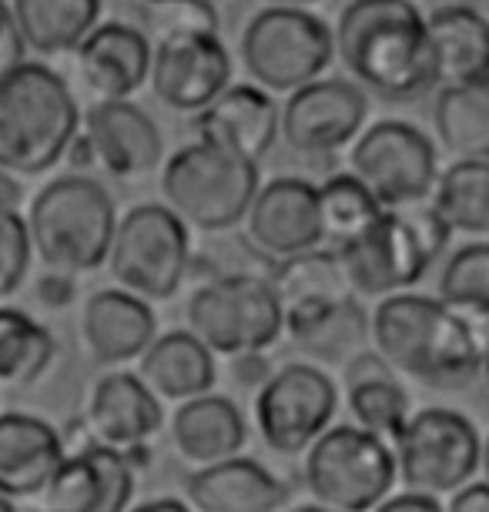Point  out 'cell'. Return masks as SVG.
Wrapping results in <instances>:
<instances>
[{
    "instance_id": "6da1fadb",
    "label": "cell",
    "mask_w": 489,
    "mask_h": 512,
    "mask_svg": "<svg viewBox=\"0 0 489 512\" xmlns=\"http://www.w3.org/2000/svg\"><path fill=\"white\" fill-rule=\"evenodd\" d=\"M369 338L399 375L449 392L466 389L483 372L489 318L406 288L379 298Z\"/></svg>"
},
{
    "instance_id": "7a4b0ae2",
    "label": "cell",
    "mask_w": 489,
    "mask_h": 512,
    "mask_svg": "<svg viewBox=\"0 0 489 512\" xmlns=\"http://www.w3.org/2000/svg\"><path fill=\"white\" fill-rule=\"evenodd\" d=\"M335 57L362 91L406 104L439 88V64L416 0H349L335 24Z\"/></svg>"
},
{
    "instance_id": "3957f363",
    "label": "cell",
    "mask_w": 489,
    "mask_h": 512,
    "mask_svg": "<svg viewBox=\"0 0 489 512\" xmlns=\"http://www.w3.org/2000/svg\"><path fill=\"white\" fill-rule=\"evenodd\" d=\"M81 108L57 71L21 61L0 77V168L37 178L64 161L81 131Z\"/></svg>"
},
{
    "instance_id": "277c9868",
    "label": "cell",
    "mask_w": 489,
    "mask_h": 512,
    "mask_svg": "<svg viewBox=\"0 0 489 512\" xmlns=\"http://www.w3.org/2000/svg\"><path fill=\"white\" fill-rule=\"evenodd\" d=\"M24 218L34 255L54 272L84 275L108 265L118 208L101 181L88 175L47 181Z\"/></svg>"
},
{
    "instance_id": "5b68a950",
    "label": "cell",
    "mask_w": 489,
    "mask_h": 512,
    "mask_svg": "<svg viewBox=\"0 0 489 512\" xmlns=\"http://www.w3.org/2000/svg\"><path fill=\"white\" fill-rule=\"evenodd\" d=\"M449 225L426 201L386 208L362 235L335 245L352 292L382 298L423 282L449 241Z\"/></svg>"
},
{
    "instance_id": "8992f818",
    "label": "cell",
    "mask_w": 489,
    "mask_h": 512,
    "mask_svg": "<svg viewBox=\"0 0 489 512\" xmlns=\"http://www.w3.org/2000/svg\"><path fill=\"white\" fill-rule=\"evenodd\" d=\"M258 191V164L215 141L195 138L161 171V198L188 228L232 231L242 225Z\"/></svg>"
},
{
    "instance_id": "52a82bcc",
    "label": "cell",
    "mask_w": 489,
    "mask_h": 512,
    "mask_svg": "<svg viewBox=\"0 0 489 512\" xmlns=\"http://www.w3.org/2000/svg\"><path fill=\"white\" fill-rule=\"evenodd\" d=\"M305 486L329 512H369L399 479L392 442L362 425H329L305 449Z\"/></svg>"
},
{
    "instance_id": "ba28073f",
    "label": "cell",
    "mask_w": 489,
    "mask_h": 512,
    "mask_svg": "<svg viewBox=\"0 0 489 512\" xmlns=\"http://www.w3.org/2000/svg\"><path fill=\"white\" fill-rule=\"evenodd\" d=\"M188 328L215 355L265 352L282 338L285 318L265 272H225L198 285L185 308Z\"/></svg>"
},
{
    "instance_id": "9c48e42d",
    "label": "cell",
    "mask_w": 489,
    "mask_h": 512,
    "mask_svg": "<svg viewBox=\"0 0 489 512\" xmlns=\"http://www.w3.org/2000/svg\"><path fill=\"white\" fill-rule=\"evenodd\" d=\"M238 57L258 88L289 94L329 71L335 61V34L309 7L268 4L245 24Z\"/></svg>"
},
{
    "instance_id": "30bf717a",
    "label": "cell",
    "mask_w": 489,
    "mask_h": 512,
    "mask_svg": "<svg viewBox=\"0 0 489 512\" xmlns=\"http://www.w3.org/2000/svg\"><path fill=\"white\" fill-rule=\"evenodd\" d=\"M191 235L168 205H138L118 218L108 268L128 292L165 302L191 272Z\"/></svg>"
},
{
    "instance_id": "8fae6325",
    "label": "cell",
    "mask_w": 489,
    "mask_h": 512,
    "mask_svg": "<svg viewBox=\"0 0 489 512\" xmlns=\"http://www.w3.org/2000/svg\"><path fill=\"white\" fill-rule=\"evenodd\" d=\"M399 482L409 489L453 492L476 476L483 459V436L463 412L446 405L412 412L392 439Z\"/></svg>"
},
{
    "instance_id": "7c38bea8",
    "label": "cell",
    "mask_w": 489,
    "mask_h": 512,
    "mask_svg": "<svg viewBox=\"0 0 489 512\" xmlns=\"http://www.w3.org/2000/svg\"><path fill=\"white\" fill-rule=\"evenodd\" d=\"M339 389L312 362H289L258 385L255 425L275 456H302L335 419Z\"/></svg>"
},
{
    "instance_id": "4fadbf2b",
    "label": "cell",
    "mask_w": 489,
    "mask_h": 512,
    "mask_svg": "<svg viewBox=\"0 0 489 512\" xmlns=\"http://www.w3.org/2000/svg\"><path fill=\"white\" fill-rule=\"evenodd\" d=\"M349 168L386 208H406L433 195L439 151L433 138L416 124L379 121L359 131V138L352 141Z\"/></svg>"
},
{
    "instance_id": "5bb4252c",
    "label": "cell",
    "mask_w": 489,
    "mask_h": 512,
    "mask_svg": "<svg viewBox=\"0 0 489 512\" xmlns=\"http://www.w3.org/2000/svg\"><path fill=\"white\" fill-rule=\"evenodd\" d=\"M369 101L356 81L315 77L289 91L282 104V138L299 154H332L359 138Z\"/></svg>"
},
{
    "instance_id": "9a60e30c",
    "label": "cell",
    "mask_w": 489,
    "mask_h": 512,
    "mask_svg": "<svg viewBox=\"0 0 489 512\" xmlns=\"http://www.w3.org/2000/svg\"><path fill=\"white\" fill-rule=\"evenodd\" d=\"M148 81L168 111L198 114L232 84V54L218 34L171 37L151 54Z\"/></svg>"
},
{
    "instance_id": "2e32d148",
    "label": "cell",
    "mask_w": 489,
    "mask_h": 512,
    "mask_svg": "<svg viewBox=\"0 0 489 512\" xmlns=\"http://www.w3.org/2000/svg\"><path fill=\"white\" fill-rule=\"evenodd\" d=\"M272 288L282 302L285 332L292 342H299L319 328L325 318L335 315L339 308L356 302L345 268L339 262L335 248H309L292 258H278L272 265Z\"/></svg>"
},
{
    "instance_id": "e0dca14e",
    "label": "cell",
    "mask_w": 489,
    "mask_h": 512,
    "mask_svg": "<svg viewBox=\"0 0 489 512\" xmlns=\"http://www.w3.org/2000/svg\"><path fill=\"white\" fill-rule=\"evenodd\" d=\"M134 476L128 452L91 439L61 459L44 502L54 512H124L134 502Z\"/></svg>"
},
{
    "instance_id": "ac0fdd59",
    "label": "cell",
    "mask_w": 489,
    "mask_h": 512,
    "mask_svg": "<svg viewBox=\"0 0 489 512\" xmlns=\"http://www.w3.org/2000/svg\"><path fill=\"white\" fill-rule=\"evenodd\" d=\"M245 231L252 245L265 251L272 262L319 248L325 241L319 185L305 178H272L268 185H258L245 215Z\"/></svg>"
},
{
    "instance_id": "d6986e66",
    "label": "cell",
    "mask_w": 489,
    "mask_h": 512,
    "mask_svg": "<svg viewBox=\"0 0 489 512\" xmlns=\"http://www.w3.org/2000/svg\"><path fill=\"white\" fill-rule=\"evenodd\" d=\"M81 124L94 158L114 178H141L148 171H158L165 161L161 128L148 111L131 104V98L94 101Z\"/></svg>"
},
{
    "instance_id": "ffe728a7",
    "label": "cell",
    "mask_w": 489,
    "mask_h": 512,
    "mask_svg": "<svg viewBox=\"0 0 489 512\" xmlns=\"http://www.w3.org/2000/svg\"><path fill=\"white\" fill-rule=\"evenodd\" d=\"M161 402L165 399L141 375L124 372L118 365L94 382L84 422H88L91 439L114 449H131L151 442L161 432L165 425Z\"/></svg>"
},
{
    "instance_id": "44dd1931",
    "label": "cell",
    "mask_w": 489,
    "mask_h": 512,
    "mask_svg": "<svg viewBox=\"0 0 489 512\" xmlns=\"http://www.w3.org/2000/svg\"><path fill=\"white\" fill-rule=\"evenodd\" d=\"M151 41L141 27L124 21H98L74 47L78 74L98 101L131 98L151 74Z\"/></svg>"
},
{
    "instance_id": "7402d4cb",
    "label": "cell",
    "mask_w": 489,
    "mask_h": 512,
    "mask_svg": "<svg viewBox=\"0 0 489 512\" xmlns=\"http://www.w3.org/2000/svg\"><path fill=\"white\" fill-rule=\"evenodd\" d=\"M195 134L262 164L282 134V111L275 108L272 91L258 88L255 81L228 84L208 108L195 114Z\"/></svg>"
},
{
    "instance_id": "603a6c76",
    "label": "cell",
    "mask_w": 489,
    "mask_h": 512,
    "mask_svg": "<svg viewBox=\"0 0 489 512\" xmlns=\"http://www.w3.org/2000/svg\"><path fill=\"white\" fill-rule=\"evenodd\" d=\"M158 335L151 302L128 288H101L81 308V342L98 365L118 369L138 359Z\"/></svg>"
},
{
    "instance_id": "cb8c5ba5",
    "label": "cell",
    "mask_w": 489,
    "mask_h": 512,
    "mask_svg": "<svg viewBox=\"0 0 489 512\" xmlns=\"http://www.w3.org/2000/svg\"><path fill=\"white\" fill-rule=\"evenodd\" d=\"M64 456V436L51 422L27 412H0V492L7 499L44 496Z\"/></svg>"
},
{
    "instance_id": "d4e9b609",
    "label": "cell",
    "mask_w": 489,
    "mask_h": 512,
    "mask_svg": "<svg viewBox=\"0 0 489 512\" xmlns=\"http://www.w3.org/2000/svg\"><path fill=\"white\" fill-rule=\"evenodd\" d=\"M285 499V482L242 452L201 466L188 479V502L198 512H275L285 506Z\"/></svg>"
},
{
    "instance_id": "484cf974",
    "label": "cell",
    "mask_w": 489,
    "mask_h": 512,
    "mask_svg": "<svg viewBox=\"0 0 489 512\" xmlns=\"http://www.w3.org/2000/svg\"><path fill=\"white\" fill-rule=\"evenodd\" d=\"M171 442L191 466H212L218 459L238 456L248 442L242 409L228 395L201 392L178 402L171 415Z\"/></svg>"
},
{
    "instance_id": "4316f807",
    "label": "cell",
    "mask_w": 489,
    "mask_h": 512,
    "mask_svg": "<svg viewBox=\"0 0 489 512\" xmlns=\"http://www.w3.org/2000/svg\"><path fill=\"white\" fill-rule=\"evenodd\" d=\"M138 375L161 399L185 402L191 395L215 389L218 365L215 352L191 328H171L151 338L148 349L138 355Z\"/></svg>"
},
{
    "instance_id": "83f0119b",
    "label": "cell",
    "mask_w": 489,
    "mask_h": 512,
    "mask_svg": "<svg viewBox=\"0 0 489 512\" xmlns=\"http://www.w3.org/2000/svg\"><path fill=\"white\" fill-rule=\"evenodd\" d=\"M426 31L436 51L439 84L489 74V17L459 4H439L426 14Z\"/></svg>"
},
{
    "instance_id": "f1b7e54d",
    "label": "cell",
    "mask_w": 489,
    "mask_h": 512,
    "mask_svg": "<svg viewBox=\"0 0 489 512\" xmlns=\"http://www.w3.org/2000/svg\"><path fill=\"white\" fill-rule=\"evenodd\" d=\"M433 128L453 158H489V74L439 84Z\"/></svg>"
},
{
    "instance_id": "f546056e",
    "label": "cell",
    "mask_w": 489,
    "mask_h": 512,
    "mask_svg": "<svg viewBox=\"0 0 489 512\" xmlns=\"http://www.w3.org/2000/svg\"><path fill=\"white\" fill-rule=\"evenodd\" d=\"M27 51L41 57L71 54L101 21V0H11Z\"/></svg>"
},
{
    "instance_id": "4dcf8cb0",
    "label": "cell",
    "mask_w": 489,
    "mask_h": 512,
    "mask_svg": "<svg viewBox=\"0 0 489 512\" xmlns=\"http://www.w3.org/2000/svg\"><path fill=\"white\" fill-rule=\"evenodd\" d=\"M429 198L449 231L489 235V158H456L439 171Z\"/></svg>"
},
{
    "instance_id": "1f68e13d",
    "label": "cell",
    "mask_w": 489,
    "mask_h": 512,
    "mask_svg": "<svg viewBox=\"0 0 489 512\" xmlns=\"http://www.w3.org/2000/svg\"><path fill=\"white\" fill-rule=\"evenodd\" d=\"M57 342L51 328L21 308H0V385L24 389L51 369Z\"/></svg>"
},
{
    "instance_id": "d6a6232c",
    "label": "cell",
    "mask_w": 489,
    "mask_h": 512,
    "mask_svg": "<svg viewBox=\"0 0 489 512\" xmlns=\"http://www.w3.org/2000/svg\"><path fill=\"white\" fill-rule=\"evenodd\" d=\"M382 211H386V205H382V201L369 191L366 181L356 178L352 171L349 175H332L325 185H319L322 235L332 248L362 235Z\"/></svg>"
},
{
    "instance_id": "836d02e7",
    "label": "cell",
    "mask_w": 489,
    "mask_h": 512,
    "mask_svg": "<svg viewBox=\"0 0 489 512\" xmlns=\"http://www.w3.org/2000/svg\"><path fill=\"white\" fill-rule=\"evenodd\" d=\"M399 379L402 375H379V379L345 385V402H349L352 422L389 442L399 436V429L412 415L409 392L402 389Z\"/></svg>"
},
{
    "instance_id": "e575fe53",
    "label": "cell",
    "mask_w": 489,
    "mask_h": 512,
    "mask_svg": "<svg viewBox=\"0 0 489 512\" xmlns=\"http://www.w3.org/2000/svg\"><path fill=\"white\" fill-rule=\"evenodd\" d=\"M439 298L469 315L489 318V241H469L439 272Z\"/></svg>"
},
{
    "instance_id": "d590c367",
    "label": "cell",
    "mask_w": 489,
    "mask_h": 512,
    "mask_svg": "<svg viewBox=\"0 0 489 512\" xmlns=\"http://www.w3.org/2000/svg\"><path fill=\"white\" fill-rule=\"evenodd\" d=\"M138 17L141 31L158 44L188 34H222L215 0H141Z\"/></svg>"
},
{
    "instance_id": "8d00e7d4",
    "label": "cell",
    "mask_w": 489,
    "mask_h": 512,
    "mask_svg": "<svg viewBox=\"0 0 489 512\" xmlns=\"http://www.w3.org/2000/svg\"><path fill=\"white\" fill-rule=\"evenodd\" d=\"M369 335V318L362 312L359 302H349L345 308H339L335 315H329L319 328H312L309 335L299 338V349L309 355H319V359H335L345 362L352 352L362 349Z\"/></svg>"
},
{
    "instance_id": "74e56055",
    "label": "cell",
    "mask_w": 489,
    "mask_h": 512,
    "mask_svg": "<svg viewBox=\"0 0 489 512\" xmlns=\"http://www.w3.org/2000/svg\"><path fill=\"white\" fill-rule=\"evenodd\" d=\"M31 231L14 208H0V302L11 298L31 272Z\"/></svg>"
},
{
    "instance_id": "f35d334b",
    "label": "cell",
    "mask_w": 489,
    "mask_h": 512,
    "mask_svg": "<svg viewBox=\"0 0 489 512\" xmlns=\"http://www.w3.org/2000/svg\"><path fill=\"white\" fill-rule=\"evenodd\" d=\"M34 298H37V305L51 308V312H57V308H67V305L74 302V298H78V285H74V275L47 268V272L34 282Z\"/></svg>"
},
{
    "instance_id": "ab89813d",
    "label": "cell",
    "mask_w": 489,
    "mask_h": 512,
    "mask_svg": "<svg viewBox=\"0 0 489 512\" xmlns=\"http://www.w3.org/2000/svg\"><path fill=\"white\" fill-rule=\"evenodd\" d=\"M21 61H27V44L21 37V27H17V21H14L11 4L0 0V77Z\"/></svg>"
},
{
    "instance_id": "60d3db41",
    "label": "cell",
    "mask_w": 489,
    "mask_h": 512,
    "mask_svg": "<svg viewBox=\"0 0 489 512\" xmlns=\"http://www.w3.org/2000/svg\"><path fill=\"white\" fill-rule=\"evenodd\" d=\"M379 509L382 512H439L443 502H439L436 492L406 486V492H389V496L379 502Z\"/></svg>"
},
{
    "instance_id": "b9f144b4",
    "label": "cell",
    "mask_w": 489,
    "mask_h": 512,
    "mask_svg": "<svg viewBox=\"0 0 489 512\" xmlns=\"http://www.w3.org/2000/svg\"><path fill=\"white\" fill-rule=\"evenodd\" d=\"M446 509H453V512H489V479L463 482L459 489L449 492Z\"/></svg>"
},
{
    "instance_id": "7bdbcfd3",
    "label": "cell",
    "mask_w": 489,
    "mask_h": 512,
    "mask_svg": "<svg viewBox=\"0 0 489 512\" xmlns=\"http://www.w3.org/2000/svg\"><path fill=\"white\" fill-rule=\"evenodd\" d=\"M232 375L242 385L258 389V385L272 375V369H268V362L262 359V352H242V355H232Z\"/></svg>"
},
{
    "instance_id": "ee69618b",
    "label": "cell",
    "mask_w": 489,
    "mask_h": 512,
    "mask_svg": "<svg viewBox=\"0 0 489 512\" xmlns=\"http://www.w3.org/2000/svg\"><path fill=\"white\" fill-rule=\"evenodd\" d=\"M17 178H21V175H14V171L0 168V208L21 211V205H24V188H21V181H17Z\"/></svg>"
},
{
    "instance_id": "f6af8a7d",
    "label": "cell",
    "mask_w": 489,
    "mask_h": 512,
    "mask_svg": "<svg viewBox=\"0 0 489 512\" xmlns=\"http://www.w3.org/2000/svg\"><path fill=\"white\" fill-rule=\"evenodd\" d=\"M138 509H148V512H161V509H171V512H188L191 502L188 499H175V496H158V499H145L138 502Z\"/></svg>"
},
{
    "instance_id": "bcb514c9",
    "label": "cell",
    "mask_w": 489,
    "mask_h": 512,
    "mask_svg": "<svg viewBox=\"0 0 489 512\" xmlns=\"http://www.w3.org/2000/svg\"><path fill=\"white\" fill-rule=\"evenodd\" d=\"M449 4H459V7H469V11L489 17V0H449Z\"/></svg>"
},
{
    "instance_id": "7dc6e473",
    "label": "cell",
    "mask_w": 489,
    "mask_h": 512,
    "mask_svg": "<svg viewBox=\"0 0 489 512\" xmlns=\"http://www.w3.org/2000/svg\"><path fill=\"white\" fill-rule=\"evenodd\" d=\"M265 4H275V7H312L319 0H265Z\"/></svg>"
},
{
    "instance_id": "c3c4849f",
    "label": "cell",
    "mask_w": 489,
    "mask_h": 512,
    "mask_svg": "<svg viewBox=\"0 0 489 512\" xmlns=\"http://www.w3.org/2000/svg\"><path fill=\"white\" fill-rule=\"evenodd\" d=\"M479 469H483L486 479H489V436L483 439V459H479Z\"/></svg>"
},
{
    "instance_id": "681fc988",
    "label": "cell",
    "mask_w": 489,
    "mask_h": 512,
    "mask_svg": "<svg viewBox=\"0 0 489 512\" xmlns=\"http://www.w3.org/2000/svg\"><path fill=\"white\" fill-rule=\"evenodd\" d=\"M17 509V502L14 499H7L4 492H0V512H14Z\"/></svg>"
},
{
    "instance_id": "f907efd6",
    "label": "cell",
    "mask_w": 489,
    "mask_h": 512,
    "mask_svg": "<svg viewBox=\"0 0 489 512\" xmlns=\"http://www.w3.org/2000/svg\"><path fill=\"white\" fill-rule=\"evenodd\" d=\"M483 375H486V389H489V349H486V359H483Z\"/></svg>"
},
{
    "instance_id": "816d5d0a",
    "label": "cell",
    "mask_w": 489,
    "mask_h": 512,
    "mask_svg": "<svg viewBox=\"0 0 489 512\" xmlns=\"http://www.w3.org/2000/svg\"><path fill=\"white\" fill-rule=\"evenodd\" d=\"M215 4H218V0H215Z\"/></svg>"
}]
</instances>
